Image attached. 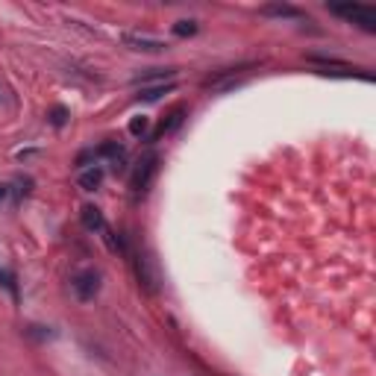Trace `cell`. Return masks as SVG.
<instances>
[{
  "label": "cell",
  "mask_w": 376,
  "mask_h": 376,
  "mask_svg": "<svg viewBox=\"0 0 376 376\" xmlns=\"http://www.w3.org/2000/svg\"><path fill=\"white\" fill-rule=\"evenodd\" d=\"M332 15L344 18L350 24H356L365 33H376V9L373 6H361V3H330L327 6Z\"/></svg>",
  "instance_id": "cell-1"
},
{
  "label": "cell",
  "mask_w": 376,
  "mask_h": 376,
  "mask_svg": "<svg viewBox=\"0 0 376 376\" xmlns=\"http://www.w3.org/2000/svg\"><path fill=\"white\" fill-rule=\"evenodd\" d=\"M156 173H159V156L156 153H147L139 165H135V171H133V180H130L133 191L135 194H147L150 188H153Z\"/></svg>",
  "instance_id": "cell-2"
},
{
  "label": "cell",
  "mask_w": 376,
  "mask_h": 376,
  "mask_svg": "<svg viewBox=\"0 0 376 376\" xmlns=\"http://www.w3.org/2000/svg\"><path fill=\"white\" fill-rule=\"evenodd\" d=\"M71 291H74V297H77L80 303H89V300H94L100 294V273L92 271V268L80 271L77 277L71 280Z\"/></svg>",
  "instance_id": "cell-3"
},
{
  "label": "cell",
  "mask_w": 376,
  "mask_h": 376,
  "mask_svg": "<svg viewBox=\"0 0 376 376\" xmlns=\"http://www.w3.org/2000/svg\"><path fill=\"white\" fill-rule=\"evenodd\" d=\"M121 42H123V47L135 50V53H162V50H168V44L162 39H153V35H139V33H123Z\"/></svg>",
  "instance_id": "cell-4"
},
{
  "label": "cell",
  "mask_w": 376,
  "mask_h": 376,
  "mask_svg": "<svg viewBox=\"0 0 376 376\" xmlns=\"http://www.w3.org/2000/svg\"><path fill=\"white\" fill-rule=\"evenodd\" d=\"M185 115H188V106H185V103H177V106H173V109L168 112V115H165V118H162V121H159V127L153 130V135H150V139H153V142H162V139H165V135H171V133H177V130L182 127V121H185Z\"/></svg>",
  "instance_id": "cell-5"
},
{
  "label": "cell",
  "mask_w": 376,
  "mask_h": 376,
  "mask_svg": "<svg viewBox=\"0 0 376 376\" xmlns=\"http://www.w3.org/2000/svg\"><path fill=\"white\" fill-rule=\"evenodd\" d=\"M173 77H177V68H150L144 74H139V77L133 80V85H147V83H173Z\"/></svg>",
  "instance_id": "cell-6"
},
{
  "label": "cell",
  "mask_w": 376,
  "mask_h": 376,
  "mask_svg": "<svg viewBox=\"0 0 376 376\" xmlns=\"http://www.w3.org/2000/svg\"><path fill=\"white\" fill-rule=\"evenodd\" d=\"M259 15H265V18H306V12L297 6H288V3H268L259 9Z\"/></svg>",
  "instance_id": "cell-7"
},
{
  "label": "cell",
  "mask_w": 376,
  "mask_h": 376,
  "mask_svg": "<svg viewBox=\"0 0 376 376\" xmlns=\"http://www.w3.org/2000/svg\"><path fill=\"white\" fill-rule=\"evenodd\" d=\"M80 221H83V227L89 232H103L106 230V218H103V212H100L97 206H83Z\"/></svg>",
  "instance_id": "cell-8"
},
{
  "label": "cell",
  "mask_w": 376,
  "mask_h": 376,
  "mask_svg": "<svg viewBox=\"0 0 376 376\" xmlns=\"http://www.w3.org/2000/svg\"><path fill=\"white\" fill-rule=\"evenodd\" d=\"M168 92H173V83L142 85V89H139V94H135V100H139V103H156V100H159L162 94H168Z\"/></svg>",
  "instance_id": "cell-9"
},
{
  "label": "cell",
  "mask_w": 376,
  "mask_h": 376,
  "mask_svg": "<svg viewBox=\"0 0 376 376\" xmlns=\"http://www.w3.org/2000/svg\"><path fill=\"white\" fill-rule=\"evenodd\" d=\"M135 277H139V285H144V291H150V294L156 291V277L144 256H135Z\"/></svg>",
  "instance_id": "cell-10"
},
{
  "label": "cell",
  "mask_w": 376,
  "mask_h": 376,
  "mask_svg": "<svg viewBox=\"0 0 376 376\" xmlns=\"http://www.w3.org/2000/svg\"><path fill=\"white\" fill-rule=\"evenodd\" d=\"M100 182H103V168L92 165L89 171L80 173V188L83 191H94V188H100Z\"/></svg>",
  "instance_id": "cell-11"
},
{
  "label": "cell",
  "mask_w": 376,
  "mask_h": 376,
  "mask_svg": "<svg viewBox=\"0 0 376 376\" xmlns=\"http://www.w3.org/2000/svg\"><path fill=\"white\" fill-rule=\"evenodd\" d=\"M197 30H200L197 21H177L171 27V33L177 35V39H191V35H197Z\"/></svg>",
  "instance_id": "cell-12"
},
{
  "label": "cell",
  "mask_w": 376,
  "mask_h": 376,
  "mask_svg": "<svg viewBox=\"0 0 376 376\" xmlns=\"http://www.w3.org/2000/svg\"><path fill=\"white\" fill-rule=\"evenodd\" d=\"M147 130H150V118L139 115V118H133V121H130V135H135V139L147 135Z\"/></svg>",
  "instance_id": "cell-13"
},
{
  "label": "cell",
  "mask_w": 376,
  "mask_h": 376,
  "mask_svg": "<svg viewBox=\"0 0 376 376\" xmlns=\"http://www.w3.org/2000/svg\"><path fill=\"white\" fill-rule=\"evenodd\" d=\"M47 121L53 123L56 130L65 127V123H68V109H65V106H53V109H50V115H47Z\"/></svg>",
  "instance_id": "cell-14"
},
{
  "label": "cell",
  "mask_w": 376,
  "mask_h": 376,
  "mask_svg": "<svg viewBox=\"0 0 376 376\" xmlns=\"http://www.w3.org/2000/svg\"><path fill=\"white\" fill-rule=\"evenodd\" d=\"M6 194H9V185H0V200H3Z\"/></svg>",
  "instance_id": "cell-15"
}]
</instances>
